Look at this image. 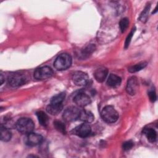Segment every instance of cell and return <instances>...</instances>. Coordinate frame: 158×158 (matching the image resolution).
Returning a JSON list of instances; mask_svg holds the SVG:
<instances>
[{
  "instance_id": "d4e9b609",
  "label": "cell",
  "mask_w": 158,
  "mask_h": 158,
  "mask_svg": "<svg viewBox=\"0 0 158 158\" xmlns=\"http://www.w3.org/2000/svg\"><path fill=\"white\" fill-rule=\"evenodd\" d=\"M135 31V28H133V29L131 30V31H130V33H129V35L127 36V38H126V40H125V48H127L128 47V46H129V44H130V41H131V38H132V36H133V35Z\"/></svg>"
},
{
  "instance_id": "ac0fdd59",
  "label": "cell",
  "mask_w": 158,
  "mask_h": 158,
  "mask_svg": "<svg viewBox=\"0 0 158 158\" xmlns=\"http://www.w3.org/2000/svg\"><path fill=\"white\" fill-rule=\"evenodd\" d=\"M36 115L40 123L43 126L46 127L48 124V116L43 111H38L36 112Z\"/></svg>"
},
{
  "instance_id": "6da1fadb",
  "label": "cell",
  "mask_w": 158,
  "mask_h": 158,
  "mask_svg": "<svg viewBox=\"0 0 158 158\" xmlns=\"http://www.w3.org/2000/svg\"><path fill=\"white\" fill-rule=\"evenodd\" d=\"M17 130L21 133L28 134L33 131L35 125L31 119L27 117L20 118L15 123Z\"/></svg>"
},
{
  "instance_id": "5bb4252c",
  "label": "cell",
  "mask_w": 158,
  "mask_h": 158,
  "mask_svg": "<svg viewBox=\"0 0 158 158\" xmlns=\"http://www.w3.org/2000/svg\"><path fill=\"white\" fill-rule=\"evenodd\" d=\"M94 117L92 112L86 110H82L80 111L79 119L85 123H91L94 120Z\"/></svg>"
},
{
  "instance_id": "44dd1931",
  "label": "cell",
  "mask_w": 158,
  "mask_h": 158,
  "mask_svg": "<svg viewBox=\"0 0 158 158\" xmlns=\"http://www.w3.org/2000/svg\"><path fill=\"white\" fill-rule=\"evenodd\" d=\"M54 125L56 128V129L60 131V133H62V134H65L66 133L65 131V126L64 124V123H62L60 121H55L54 122Z\"/></svg>"
},
{
  "instance_id": "e0dca14e",
  "label": "cell",
  "mask_w": 158,
  "mask_h": 158,
  "mask_svg": "<svg viewBox=\"0 0 158 158\" xmlns=\"http://www.w3.org/2000/svg\"><path fill=\"white\" fill-rule=\"evenodd\" d=\"M12 136L11 132L9 128L3 126L2 124L1 125V139L2 141H8L10 139Z\"/></svg>"
},
{
  "instance_id": "7a4b0ae2",
  "label": "cell",
  "mask_w": 158,
  "mask_h": 158,
  "mask_svg": "<svg viewBox=\"0 0 158 158\" xmlns=\"http://www.w3.org/2000/svg\"><path fill=\"white\" fill-rule=\"evenodd\" d=\"M72 57L67 53L60 54L54 63V67L57 70H64L69 68L72 64Z\"/></svg>"
},
{
  "instance_id": "603a6c76",
  "label": "cell",
  "mask_w": 158,
  "mask_h": 158,
  "mask_svg": "<svg viewBox=\"0 0 158 158\" xmlns=\"http://www.w3.org/2000/svg\"><path fill=\"white\" fill-rule=\"evenodd\" d=\"M128 24H129V20L127 18H123L121 19L119 23V26L122 33L124 32L126 30V29L128 28Z\"/></svg>"
},
{
  "instance_id": "7c38bea8",
  "label": "cell",
  "mask_w": 158,
  "mask_h": 158,
  "mask_svg": "<svg viewBox=\"0 0 158 158\" xmlns=\"http://www.w3.org/2000/svg\"><path fill=\"white\" fill-rule=\"evenodd\" d=\"M108 70L105 67H99L94 72V76L98 82H103L107 77Z\"/></svg>"
},
{
  "instance_id": "484cf974",
  "label": "cell",
  "mask_w": 158,
  "mask_h": 158,
  "mask_svg": "<svg viewBox=\"0 0 158 158\" xmlns=\"http://www.w3.org/2000/svg\"><path fill=\"white\" fill-rule=\"evenodd\" d=\"M133 143L131 141H127L123 143L122 148L123 150L128 151V150H130L133 147Z\"/></svg>"
},
{
  "instance_id": "ba28073f",
  "label": "cell",
  "mask_w": 158,
  "mask_h": 158,
  "mask_svg": "<svg viewBox=\"0 0 158 158\" xmlns=\"http://www.w3.org/2000/svg\"><path fill=\"white\" fill-rule=\"evenodd\" d=\"M73 131L76 135L81 138H86L90 135L91 128L88 123L84 122V123H82L77 127L74 129Z\"/></svg>"
},
{
  "instance_id": "4fadbf2b",
  "label": "cell",
  "mask_w": 158,
  "mask_h": 158,
  "mask_svg": "<svg viewBox=\"0 0 158 158\" xmlns=\"http://www.w3.org/2000/svg\"><path fill=\"white\" fill-rule=\"evenodd\" d=\"M122 80L121 78L115 74H110L107 80V84L110 87L112 88H117L120 86Z\"/></svg>"
},
{
  "instance_id": "83f0119b",
  "label": "cell",
  "mask_w": 158,
  "mask_h": 158,
  "mask_svg": "<svg viewBox=\"0 0 158 158\" xmlns=\"http://www.w3.org/2000/svg\"><path fill=\"white\" fill-rule=\"evenodd\" d=\"M3 81H4V77H3L2 75L1 74V85H2L3 83Z\"/></svg>"
},
{
  "instance_id": "30bf717a",
  "label": "cell",
  "mask_w": 158,
  "mask_h": 158,
  "mask_svg": "<svg viewBox=\"0 0 158 158\" xmlns=\"http://www.w3.org/2000/svg\"><path fill=\"white\" fill-rule=\"evenodd\" d=\"M25 143L27 145L30 146H35L43 141V137L41 135L35 133H30L27 135L25 138Z\"/></svg>"
},
{
  "instance_id": "9c48e42d",
  "label": "cell",
  "mask_w": 158,
  "mask_h": 158,
  "mask_svg": "<svg viewBox=\"0 0 158 158\" xmlns=\"http://www.w3.org/2000/svg\"><path fill=\"white\" fill-rule=\"evenodd\" d=\"M73 101L79 107H85L91 103V99L87 94L85 93H79L75 95Z\"/></svg>"
},
{
  "instance_id": "d6986e66",
  "label": "cell",
  "mask_w": 158,
  "mask_h": 158,
  "mask_svg": "<svg viewBox=\"0 0 158 158\" xmlns=\"http://www.w3.org/2000/svg\"><path fill=\"white\" fill-rule=\"evenodd\" d=\"M65 93H61L60 94H58L57 95L54 96L51 99V103L54 104H62V102L65 99Z\"/></svg>"
},
{
  "instance_id": "4316f807",
  "label": "cell",
  "mask_w": 158,
  "mask_h": 158,
  "mask_svg": "<svg viewBox=\"0 0 158 158\" xmlns=\"http://www.w3.org/2000/svg\"><path fill=\"white\" fill-rule=\"evenodd\" d=\"M148 96H149V99L151 102H154L156 101V99H157V96H156V92L153 90L152 91H150L149 93H148Z\"/></svg>"
},
{
  "instance_id": "cb8c5ba5",
  "label": "cell",
  "mask_w": 158,
  "mask_h": 158,
  "mask_svg": "<svg viewBox=\"0 0 158 158\" xmlns=\"http://www.w3.org/2000/svg\"><path fill=\"white\" fill-rule=\"evenodd\" d=\"M149 8H150V6L149 4V6L148 5L145 9L143 10L142 14H141L140 15V20L143 22H144L146 19H147V17H148V13H149Z\"/></svg>"
},
{
  "instance_id": "8fae6325",
  "label": "cell",
  "mask_w": 158,
  "mask_h": 158,
  "mask_svg": "<svg viewBox=\"0 0 158 158\" xmlns=\"http://www.w3.org/2000/svg\"><path fill=\"white\" fill-rule=\"evenodd\" d=\"M139 88V82L136 77H132L127 81L126 91L130 95H135Z\"/></svg>"
},
{
  "instance_id": "8992f818",
  "label": "cell",
  "mask_w": 158,
  "mask_h": 158,
  "mask_svg": "<svg viewBox=\"0 0 158 158\" xmlns=\"http://www.w3.org/2000/svg\"><path fill=\"white\" fill-rule=\"evenodd\" d=\"M53 71L49 67L44 66L37 69L34 72V77L36 80H43L52 77Z\"/></svg>"
},
{
  "instance_id": "277c9868",
  "label": "cell",
  "mask_w": 158,
  "mask_h": 158,
  "mask_svg": "<svg viewBox=\"0 0 158 158\" xmlns=\"http://www.w3.org/2000/svg\"><path fill=\"white\" fill-rule=\"evenodd\" d=\"M7 81L12 87H18L25 84L27 81V78L25 75L20 73H14L9 75Z\"/></svg>"
},
{
  "instance_id": "7402d4cb",
  "label": "cell",
  "mask_w": 158,
  "mask_h": 158,
  "mask_svg": "<svg viewBox=\"0 0 158 158\" xmlns=\"http://www.w3.org/2000/svg\"><path fill=\"white\" fill-rule=\"evenodd\" d=\"M95 49V46L93 44H90L86 47L81 52V55L85 57L86 56H88L89 54H91Z\"/></svg>"
},
{
  "instance_id": "5b68a950",
  "label": "cell",
  "mask_w": 158,
  "mask_h": 158,
  "mask_svg": "<svg viewBox=\"0 0 158 158\" xmlns=\"http://www.w3.org/2000/svg\"><path fill=\"white\" fill-rule=\"evenodd\" d=\"M81 110L78 107L70 106L67 107L63 114V118L67 122H73L79 118Z\"/></svg>"
},
{
  "instance_id": "2e32d148",
  "label": "cell",
  "mask_w": 158,
  "mask_h": 158,
  "mask_svg": "<svg viewBox=\"0 0 158 158\" xmlns=\"http://www.w3.org/2000/svg\"><path fill=\"white\" fill-rule=\"evenodd\" d=\"M63 109V104H54L50 103L46 107L47 112L51 115H57Z\"/></svg>"
},
{
  "instance_id": "9a60e30c",
  "label": "cell",
  "mask_w": 158,
  "mask_h": 158,
  "mask_svg": "<svg viewBox=\"0 0 158 158\" xmlns=\"http://www.w3.org/2000/svg\"><path fill=\"white\" fill-rule=\"evenodd\" d=\"M143 133L147 138L148 140L151 143H154L157 139V133L152 128H145L143 131Z\"/></svg>"
},
{
  "instance_id": "52a82bcc",
  "label": "cell",
  "mask_w": 158,
  "mask_h": 158,
  "mask_svg": "<svg viewBox=\"0 0 158 158\" xmlns=\"http://www.w3.org/2000/svg\"><path fill=\"white\" fill-rule=\"evenodd\" d=\"M72 80L77 86H86L89 82V78L86 73L77 71L72 75Z\"/></svg>"
},
{
  "instance_id": "3957f363",
  "label": "cell",
  "mask_w": 158,
  "mask_h": 158,
  "mask_svg": "<svg viewBox=\"0 0 158 158\" xmlns=\"http://www.w3.org/2000/svg\"><path fill=\"white\" fill-rule=\"evenodd\" d=\"M101 117L104 121L111 123L115 122L118 118V114L114 107L107 106L104 107L101 112Z\"/></svg>"
},
{
  "instance_id": "ffe728a7",
  "label": "cell",
  "mask_w": 158,
  "mask_h": 158,
  "mask_svg": "<svg viewBox=\"0 0 158 158\" xmlns=\"http://www.w3.org/2000/svg\"><path fill=\"white\" fill-rule=\"evenodd\" d=\"M147 65V63L146 62H141L138 64H136L134 65H132L128 68V71L131 73L136 72L138 71H139L144 69Z\"/></svg>"
}]
</instances>
